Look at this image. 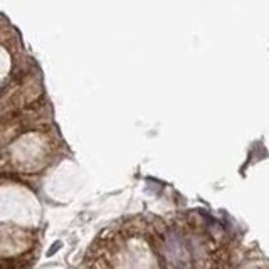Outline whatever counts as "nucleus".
<instances>
[]
</instances>
